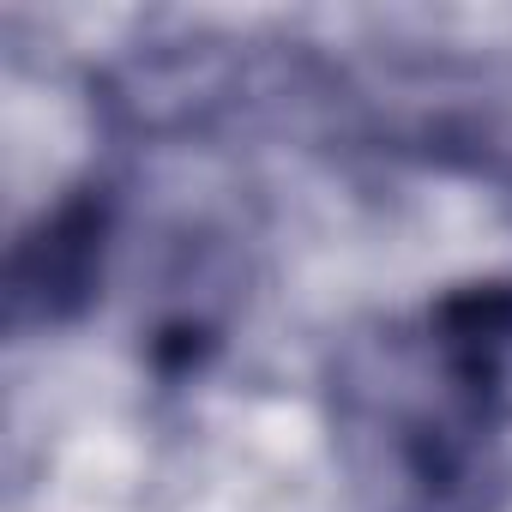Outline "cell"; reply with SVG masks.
<instances>
[{
  "mask_svg": "<svg viewBox=\"0 0 512 512\" xmlns=\"http://www.w3.org/2000/svg\"><path fill=\"white\" fill-rule=\"evenodd\" d=\"M332 392L338 446L368 512H494L506 488L512 302L452 290L422 326L356 338Z\"/></svg>",
  "mask_w": 512,
  "mask_h": 512,
  "instance_id": "cell-1",
  "label": "cell"
},
{
  "mask_svg": "<svg viewBox=\"0 0 512 512\" xmlns=\"http://www.w3.org/2000/svg\"><path fill=\"white\" fill-rule=\"evenodd\" d=\"M103 247H109V193L79 187L67 193L37 229L19 235L13 266H7V320L25 326H61L85 314L103 278Z\"/></svg>",
  "mask_w": 512,
  "mask_h": 512,
  "instance_id": "cell-2",
  "label": "cell"
}]
</instances>
